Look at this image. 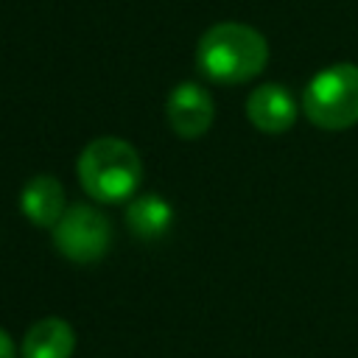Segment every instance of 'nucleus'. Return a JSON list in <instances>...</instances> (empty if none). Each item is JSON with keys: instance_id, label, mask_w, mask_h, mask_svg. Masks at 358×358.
<instances>
[{"instance_id": "obj_10", "label": "nucleus", "mask_w": 358, "mask_h": 358, "mask_svg": "<svg viewBox=\"0 0 358 358\" xmlns=\"http://www.w3.org/2000/svg\"><path fill=\"white\" fill-rule=\"evenodd\" d=\"M0 358H17V352H14V341H11V336L0 327Z\"/></svg>"}, {"instance_id": "obj_5", "label": "nucleus", "mask_w": 358, "mask_h": 358, "mask_svg": "<svg viewBox=\"0 0 358 358\" xmlns=\"http://www.w3.org/2000/svg\"><path fill=\"white\" fill-rule=\"evenodd\" d=\"M165 115H168V126L185 137V140H196L201 137L215 117V106L210 92L196 84V81H182L171 90L168 103H165Z\"/></svg>"}, {"instance_id": "obj_7", "label": "nucleus", "mask_w": 358, "mask_h": 358, "mask_svg": "<svg viewBox=\"0 0 358 358\" xmlns=\"http://www.w3.org/2000/svg\"><path fill=\"white\" fill-rule=\"evenodd\" d=\"M20 207L31 224L56 227V221L64 215V187L48 173L31 176L20 193Z\"/></svg>"}, {"instance_id": "obj_9", "label": "nucleus", "mask_w": 358, "mask_h": 358, "mask_svg": "<svg viewBox=\"0 0 358 358\" xmlns=\"http://www.w3.org/2000/svg\"><path fill=\"white\" fill-rule=\"evenodd\" d=\"M126 224H129L131 235H137L140 241H157L171 229L173 207L159 193H140V196L129 199Z\"/></svg>"}, {"instance_id": "obj_4", "label": "nucleus", "mask_w": 358, "mask_h": 358, "mask_svg": "<svg viewBox=\"0 0 358 358\" xmlns=\"http://www.w3.org/2000/svg\"><path fill=\"white\" fill-rule=\"evenodd\" d=\"M53 243L73 263H95L112 246V224L101 210L90 204H73L56 221Z\"/></svg>"}, {"instance_id": "obj_8", "label": "nucleus", "mask_w": 358, "mask_h": 358, "mask_svg": "<svg viewBox=\"0 0 358 358\" xmlns=\"http://www.w3.org/2000/svg\"><path fill=\"white\" fill-rule=\"evenodd\" d=\"M76 330L59 316H45L28 327L22 338V358H73Z\"/></svg>"}, {"instance_id": "obj_1", "label": "nucleus", "mask_w": 358, "mask_h": 358, "mask_svg": "<svg viewBox=\"0 0 358 358\" xmlns=\"http://www.w3.org/2000/svg\"><path fill=\"white\" fill-rule=\"evenodd\" d=\"M268 62V45L260 31L243 22H218L207 28L196 48L199 73L215 84L252 81Z\"/></svg>"}, {"instance_id": "obj_2", "label": "nucleus", "mask_w": 358, "mask_h": 358, "mask_svg": "<svg viewBox=\"0 0 358 358\" xmlns=\"http://www.w3.org/2000/svg\"><path fill=\"white\" fill-rule=\"evenodd\" d=\"M76 171L90 199L120 204L134 199V190L143 179V159L131 143L120 137H98L87 143L76 162Z\"/></svg>"}, {"instance_id": "obj_3", "label": "nucleus", "mask_w": 358, "mask_h": 358, "mask_svg": "<svg viewBox=\"0 0 358 358\" xmlns=\"http://www.w3.org/2000/svg\"><path fill=\"white\" fill-rule=\"evenodd\" d=\"M305 117L327 131H341L358 123V64L338 62L319 70L302 92Z\"/></svg>"}, {"instance_id": "obj_6", "label": "nucleus", "mask_w": 358, "mask_h": 358, "mask_svg": "<svg viewBox=\"0 0 358 358\" xmlns=\"http://www.w3.org/2000/svg\"><path fill=\"white\" fill-rule=\"evenodd\" d=\"M296 112H299V106H296L294 95L280 84H260L246 98V115H249L252 126L266 134L288 131L296 120Z\"/></svg>"}]
</instances>
